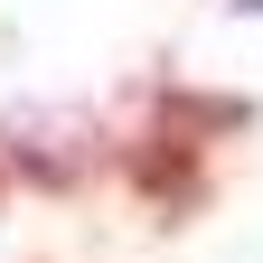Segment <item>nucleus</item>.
I'll list each match as a JSON object with an SVG mask.
<instances>
[{
  "label": "nucleus",
  "mask_w": 263,
  "mask_h": 263,
  "mask_svg": "<svg viewBox=\"0 0 263 263\" xmlns=\"http://www.w3.org/2000/svg\"><path fill=\"white\" fill-rule=\"evenodd\" d=\"M0 132H10L0 151H10L38 188H76V179L94 170V141H85V122H76V113H10Z\"/></svg>",
  "instance_id": "1"
},
{
  "label": "nucleus",
  "mask_w": 263,
  "mask_h": 263,
  "mask_svg": "<svg viewBox=\"0 0 263 263\" xmlns=\"http://www.w3.org/2000/svg\"><path fill=\"white\" fill-rule=\"evenodd\" d=\"M122 179L151 197L160 216H188L197 197H207V170H197V141H179V132H141V141L122 151Z\"/></svg>",
  "instance_id": "2"
},
{
  "label": "nucleus",
  "mask_w": 263,
  "mask_h": 263,
  "mask_svg": "<svg viewBox=\"0 0 263 263\" xmlns=\"http://www.w3.org/2000/svg\"><path fill=\"white\" fill-rule=\"evenodd\" d=\"M254 104L245 94H188V85H160V132H179V141H207V132H245Z\"/></svg>",
  "instance_id": "3"
},
{
  "label": "nucleus",
  "mask_w": 263,
  "mask_h": 263,
  "mask_svg": "<svg viewBox=\"0 0 263 263\" xmlns=\"http://www.w3.org/2000/svg\"><path fill=\"white\" fill-rule=\"evenodd\" d=\"M235 10H263V0H235Z\"/></svg>",
  "instance_id": "4"
}]
</instances>
